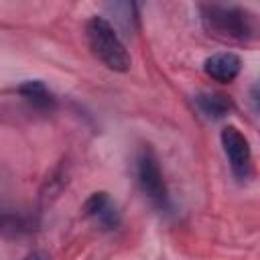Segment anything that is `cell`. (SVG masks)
I'll return each instance as SVG.
<instances>
[{
    "mask_svg": "<svg viewBox=\"0 0 260 260\" xmlns=\"http://www.w3.org/2000/svg\"><path fill=\"white\" fill-rule=\"evenodd\" d=\"M87 43L93 51V55L112 71H128L130 69V55L120 41L116 26L106 20L104 16H91L85 24Z\"/></svg>",
    "mask_w": 260,
    "mask_h": 260,
    "instance_id": "cell-1",
    "label": "cell"
},
{
    "mask_svg": "<svg viewBox=\"0 0 260 260\" xmlns=\"http://www.w3.org/2000/svg\"><path fill=\"white\" fill-rule=\"evenodd\" d=\"M108 12L114 16V22L120 24L124 30L132 32L134 26L138 24V12H136V4L132 2H114L106 6Z\"/></svg>",
    "mask_w": 260,
    "mask_h": 260,
    "instance_id": "cell-9",
    "label": "cell"
},
{
    "mask_svg": "<svg viewBox=\"0 0 260 260\" xmlns=\"http://www.w3.org/2000/svg\"><path fill=\"white\" fill-rule=\"evenodd\" d=\"M240 69H242V59H240L236 53H232V51L213 53V55H209V57L203 61V71H205L211 79H215V81H219V83H230V81H234V79L238 77Z\"/></svg>",
    "mask_w": 260,
    "mask_h": 260,
    "instance_id": "cell-6",
    "label": "cell"
},
{
    "mask_svg": "<svg viewBox=\"0 0 260 260\" xmlns=\"http://www.w3.org/2000/svg\"><path fill=\"white\" fill-rule=\"evenodd\" d=\"M223 152L228 156V162L234 171L236 177L244 179L250 171V162H252V150H250V142L248 138L236 128V126H225L219 134Z\"/></svg>",
    "mask_w": 260,
    "mask_h": 260,
    "instance_id": "cell-4",
    "label": "cell"
},
{
    "mask_svg": "<svg viewBox=\"0 0 260 260\" xmlns=\"http://www.w3.org/2000/svg\"><path fill=\"white\" fill-rule=\"evenodd\" d=\"M83 213L102 230H116L120 225V211L106 191L91 193L83 203Z\"/></svg>",
    "mask_w": 260,
    "mask_h": 260,
    "instance_id": "cell-5",
    "label": "cell"
},
{
    "mask_svg": "<svg viewBox=\"0 0 260 260\" xmlns=\"http://www.w3.org/2000/svg\"><path fill=\"white\" fill-rule=\"evenodd\" d=\"M18 230V217L0 211V234H8V232H16Z\"/></svg>",
    "mask_w": 260,
    "mask_h": 260,
    "instance_id": "cell-10",
    "label": "cell"
},
{
    "mask_svg": "<svg viewBox=\"0 0 260 260\" xmlns=\"http://www.w3.org/2000/svg\"><path fill=\"white\" fill-rule=\"evenodd\" d=\"M136 181L144 197L158 209H167L169 203V193L167 185L156 160V154L152 152L150 146H140L136 154Z\"/></svg>",
    "mask_w": 260,
    "mask_h": 260,
    "instance_id": "cell-3",
    "label": "cell"
},
{
    "mask_svg": "<svg viewBox=\"0 0 260 260\" xmlns=\"http://www.w3.org/2000/svg\"><path fill=\"white\" fill-rule=\"evenodd\" d=\"M193 104L197 106V110L211 118V120H219L223 116H228V112L232 110V102L228 95L217 93V91H201L193 98Z\"/></svg>",
    "mask_w": 260,
    "mask_h": 260,
    "instance_id": "cell-7",
    "label": "cell"
},
{
    "mask_svg": "<svg viewBox=\"0 0 260 260\" xmlns=\"http://www.w3.org/2000/svg\"><path fill=\"white\" fill-rule=\"evenodd\" d=\"M201 20L211 35L246 41L254 35V18L248 10L225 4H203Z\"/></svg>",
    "mask_w": 260,
    "mask_h": 260,
    "instance_id": "cell-2",
    "label": "cell"
},
{
    "mask_svg": "<svg viewBox=\"0 0 260 260\" xmlns=\"http://www.w3.org/2000/svg\"><path fill=\"white\" fill-rule=\"evenodd\" d=\"M16 91L37 108H51L53 106V95L41 79H28V81L20 83L16 87Z\"/></svg>",
    "mask_w": 260,
    "mask_h": 260,
    "instance_id": "cell-8",
    "label": "cell"
}]
</instances>
